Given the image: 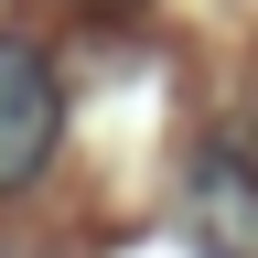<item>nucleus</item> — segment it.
<instances>
[{
  "instance_id": "1",
  "label": "nucleus",
  "mask_w": 258,
  "mask_h": 258,
  "mask_svg": "<svg viewBox=\"0 0 258 258\" xmlns=\"http://www.w3.org/2000/svg\"><path fill=\"white\" fill-rule=\"evenodd\" d=\"M172 205H183L194 258H258V172L215 140V129L183 151V194H172Z\"/></svg>"
},
{
  "instance_id": "2",
  "label": "nucleus",
  "mask_w": 258,
  "mask_h": 258,
  "mask_svg": "<svg viewBox=\"0 0 258 258\" xmlns=\"http://www.w3.org/2000/svg\"><path fill=\"white\" fill-rule=\"evenodd\" d=\"M54 129H64V86H54V64L32 54L22 32H0V194H22V183L54 161Z\"/></svg>"
},
{
  "instance_id": "3",
  "label": "nucleus",
  "mask_w": 258,
  "mask_h": 258,
  "mask_svg": "<svg viewBox=\"0 0 258 258\" xmlns=\"http://www.w3.org/2000/svg\"><path fill=\"white\" fill-rule=\"evenodd\" d=\"M215 140H226V151H237V161H247V172H258V97H247V108H237V118H226V129H215Z\"/></svg>"
}]
</instances>
